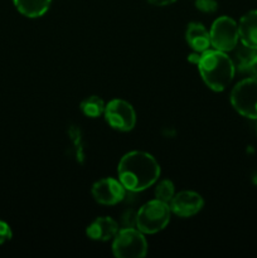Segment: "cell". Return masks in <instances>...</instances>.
<instances>
[{
  "instance_id": "cell-18",
  "label": "cell",
  "mask_w": 257,
  "mask_h": 258,
  "mask_svg": "<svg viewBox=\"0 0 257 258\" xmlns=\"http://www.w3.org/2000/svg\"><path fill=\"white\" fill-rule=\"evenodd\" d=\"M12 237L13 232L9 224L4 221H0V244H4L5 242L10 241Z\"/></svg>"
},
{
  "instance_id": "cell-12",
  "label": "cell",
  "mask_w": 257,
  "mask_h": 258,
  "mask_svg": "<svg viewBox=\"0 0 257 258\" xmlns=\"http://www.w3.org/2000/svg\"><path fill=\"white\" fill-rule=\"evenodd\" d=\"M238 33L242 44L257 49V10L246 13L239 19Z\"/></svg>"
},
{
  "instance_id": "cell-8",
  "label": "cell",
  "mask_w": 257,
  "mask_h": 258,
  "mask_svg": "<svg viewBox=\"0 0 257 258\" xmlns=\"http://www.w3.org/2000/svg\"><path fill=\"white\" fill-rule=\"evenodd\" d=\"M125 186L118 179L103 178L93 183L91 188L93 199L102 206H116L126 197Z\"/></svg>"
},
{
  "instance_id": "cell-13",
  "label": "cell",
  "mask_w": 257,
  "mask_h": 258,
  "mask_svg": "<svg viewBox=\"0 0 257 258\" xmlns=\"http://www.w3.org/2000/svg\"><path fill=\"white\" fill-rule=\"evenodd\" d=\"M20 14L27 18H39L49 9L52 0H13Z\"/></svg>"
},
{
  "instance_id": "cell-3",
  "label": "cell",
  "mask_w": 257,
  "mask_h": 258,
  "mask_svg": "<svg viewBox=\"0 0 257 258\" xmlns=\"http://www.w3.org/2000/svg\"><path fill=\"white\" fill-rule=\"evenodd\" d=\"M170 216L169 204L154 199L144 204L136 213V228L144 234L158 233L168 226Z\"/></svg>"
},
{
  "instance_id": "cell-23",
  "label": "cell",
  "mask_w": 257,
  "mask_h": 258,
  "mask_svg": "<svg viewBox=\"0 0 257 258\" xmlns=\"http://www.w3.org/2000/svg\"><path fill=\"white\" fill-rule=\"evenodd\" d=\"M256 133H257V126H256Z\"/></svg>"
},
{
  "instance_id": "cell-14",
  "label": "cell",
  "mask_w": 257,
  "mask_h": 258,
  "mask_svg": "<svg viewBox=\"0 0 257 258\" xmlns=\"http://www.w3.org/2000/svg\"><path fill=\"white\" fill-rule=\"evenodd\" d=\"M233 52L234 58L232 60H233L234 63V67L238 68L242 72H248L249 67H251V64L253 63V60L256 59L257 57V49L247 47V45L241 43L239 47L238 44H237V47L234 48Z\"/></svg>"
},
{
  "instance_id": "cell-7",
  "label": "cell",
  "mask_w": 257,
  "mask_h": 258,
  "mask_svg": "<svg viewBox=\"0 0 257 258\" xmlns=\"http://www.w3.org/2000/svg\"><path fill=\"white\" fill-rule=\"evenodd\" d=\"M103 117L113 130L121 133L131 131L136 125V112L133 105L121 98H115L106 103Z\"/></svg>"
},
{
  "instance_id": "cell-6",
  "label": "cell",
  "mask_w": 257,
  "mask_h": 258,
  "mask_svg": "<svg viewBox=\"0 0 257 258\" xmlns=\"http://www.w3.org/2000/svg\"><path fill=\"white\" fill-rule=\"evenodd\" d=\"M211 45L217 50L231 52L237 47L239 42L238 23L231 17L217 18L211 27Z\"/></svg>"
},
{
  "instance_id": "cell-16",
  "label": "cell",
  "mask_w": 257,
  "mask_h": 258,
  "mask_svg": "<svg viewBox=\"0 0 257 258\" xmlns=\"http://www.w3.org/2000/svg\"><path fill=\"white\" fill-rule=\"evenodd\" d=\"M174 196H175V186L170 179H164L156 184L155 199L169 204V202L173 199Z\"/></svg>"
},
{
  "instance_id": "cell-22",
  "label": "cell",
  "mask_w": 257,
  "mask_h": 258,
  "mask_svg": "<svg viewBox=\"0 0 257 258\" xmlns=\"http://www.w3.org/2000/svg\"><path fill=\"white\" fill-rule=\"evenodd\" d=\"M252 183H253L254 185H257V173L252 176Z\"/></svg>"
},
{
  "instance_id": "cell-11",
  "label": "cell",
  "mask_w": 257,
  "mask_h": 258,
  "mask_svg": "<svg viewBox=\"0 0 257 258\" xmlns=\"http://www.w3.org/2000/svg\"><path fill=\"white\" fill-rule=\"evenodd\" d=\"M185 40L194 52L203 53L212 47L211 34L201 23H189L185 30Z\"/></svg>"
},
{
  "instance_id": "cell-4",
  "label": "cell",
  "mask_w": 257,
  "mask_h": 258,
  "mask_svg": "<svg viewBox=\"0 0 257 258\" xmlns=\"http://www.w3.org/2000/svg\"><path fill=\"white\" fill-rule=\"evenodd\" d=\"M112 253L117 258H143L148 253L145 234L136 227L118 229L112 239Z\"/></svg>"
},
{
  "instance_id": "cell-20",
  "label": "cell",
  "mask_w": 257,
  "mask_h": 258,
  "mask_svg": "<svg viewBox=\"0 0 257 258\" xmlns=\"http://www.w3.org/2000/svg\"><path fill=\"white\" fill-rule=\"evenodd\" d=\"M201 54L202 53H198V52H194L193 54L188 55V60L190 63H194V64H198L199 59H201Z\"/></svg>"
},
{
  "instance_id": "cell-15",
  "label": "cell",
  "mask_w": 257,
  "mask_h": 258,
  "mask_svg": "<svg viewBox=\"0 0 257 258\" xmlns=\"http://www.w3.org/2000/svg\"><path fill=\"white\" fill-rule=\"evenodd\" d=\"M106 103L100 96H88L81 102L80 108L86 117L97 118L105 112Z\"/></svg>"
},
{
  "instance_id": "cell-9",
  "label": "cell",
  "mask_w": 257,
  "mask_h": 258,
  "mask_svg": "<svg viewBox=\"0 0 257 258\" xmlns=\"http://www.w3.org/2000/svg\"><path fill=\"white\" fill-rule=\"evenodd\" d=\"M171 213L180 218H190L203 209L204 201L201 194L191 190H183L175 193L169 202Z\"/></svg>"
},
{
  "instance_id": "cell-17",
  "label": "cell",
  "mask_w": 257,
  "mask_h": 258,
  "mask_svg": "<svg viewBox=\"0 0 257 258\" xmlns=\"http://www.w3.org/2000/svg\"><path fill=\"white\" fill-rule=\"evenodd\" d=\"M196 8L199 12L212 14L218 9V3L216 0H196Z\"/></svg>"
},
{
  "instance_id": "cell-21",
  "label": "cell",
  "mask_w": 257,
  "mask_h": 258,
  "mask_svg": "<svg viewBox=\"0 0 257 258\" xmlns=\"http://www.w3.org/2000/svg\"><path fill=\"white\" fill-rule=\"evenodd\" d=\"M248 72L251 73L252 77L257 78V57H256V59L253 60V63H252V64H251V67H249Z\"/></svg>"
},
{
  "instance_id": "cell-1",
  "label": "cell",
  "mask_w": 257,
  "mask_h": 258,
  "mask_svg": "<svg viewBox=\"0 0 257 258\" xmlns=\"http://www.w3.org/2000/svg\"><path fill=\"white\" fill-rule=\"evenodd\" d=\"M160 171V165L151 154L139 150L125 154L117 166L118 180L131 193H139L154 185Z\"/></svg>"
},
{
  "instance_id": "cell-2",
  "label": "cell",
  "mask_w": 257,
  "mask_h": 258,
  "mask_svg": "<svg viewBox=\"0 0 257 258\" xmlns=\"http://www.w3.org/2000/svg\"><path fill=\"white\" fill-rule=\"evenodd\" d=\"M198 70L207 86L216 92L224 91L234 77L236 67L226 52L208 49L201 54Z\"/></svg>"
},
{
  "instance_id": "cell-5",
  "label": "cell",
  "mask_w": 257,
  "mask_h": 258,
  "mask_svg": "<svg viewBox=\"0 0 257 258\" xmlns=\"http://www.w3.org/2000/svg\"><path fill=\"white\" fill-rule=\"evenodd\" d=\"M231 105L243 117L257 120V78H246L234 86Z\"/></svg>"
},
{
  "instance_id": "cell-10",
  "label": "cell",
  "mask_w": 257,
  "mask_h": 258,
  "mask_svg": "<svg viewBox=\"0 0 257 258\" xmlns=\"http://www.w3.org/2000/svg\"><path fill=\"white\" fill-rule=\"evenodd\" d=\"M117 222L111 217H98L86 229L88 238L97 242L111 241L117 234Z\"/></svg>"
},
{
  "instance_id": "cell-19",
  "label": "cell",
  "mask_w": 257,
  "mask_h": 258,
  "mask_svg": "<svg viewBox=\"0 0 257 258\" xmlns=\"http://www.w3.org/2000/svg\"><path fill=\"white\" fill-rule=\"evenodd\" d=\"M151 5L154 7H166V5H170L173 3H175L176 0H148Z\"/></svg>"
}]
</instances>
